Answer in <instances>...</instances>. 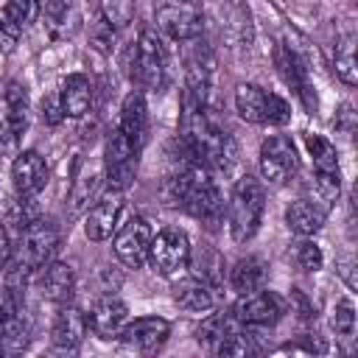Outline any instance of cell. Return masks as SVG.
<instances>
[{
  "label": "cell",
  "mask_w": 358,
  "mask_h": 358,
  "mask_svg": "<svg viewBox=\"0 0 358 358\" xmlns=\"http://www.w3.org/2000/svg\"><path fill=\"white\" fill-rule=\"evenodd\" d=\"M294 260H296V266H299L302 271H319L322 263H324V255H322V246H319L316 241L302 238V241L296 243V249H294Z\"/></svg>",
  "instance_id": "836d02e7"
},
{
  "label": "cell",
  "mask_w": 358,
  "mask_h": 358,
  "mask_svg": "<svg viewBox=\"0 0 358 358\" xmlns=\"http://www.w3.org/2000/svg\"><path fill=\"white\" fill-rule=\"evenodd\" d=\"M67 8H70V0H48V6H45L48 17H50L53 22H62L64 14H67Z\"/></svg>",
  "instance_id": "f35d334b"
},
{
  "label": "cell",
  "mask_w": 358,
  "mask_h": 358,
  "mask_svg": "<svg viewBox=\"0 0 358 358\" xmlns=\"http://www.w3.org/2000/svg\"><path fill=\"white\" fill-rule=\"evenodd\" d=\"M238 327H241V322H238L232 313H215V316H207V319L201 322V327L196 330V338H199V344H201L207 352L215 355V350L224 344V338H227L229 333H235Z\"/></svg>",
  "instance_id": "f546056e"
},
{
  "label": "cell",
  "mask_w": 358,
  "mask_h": 358,
  "mask_svg": "<svg viewBox=\"0 0 358 358\" xmlns=\"http://www.w3.org/2000/svg\"><path fill=\"white\" fill-rule=\"evenodd\" d=\"M305 145L313 159V182L324 204H333L341 193V168L336 145L322 134H305Z\"/></svg>",
  "instance_id": "9c48e42d"
},
{
  "label": "cell",
  "mask_w": 358,
  "mask_h": 358,
  "mask_svg": "<svg viewBox=\"0 0 358 358\" xmlns=\"http://www.w3.org/2000/svg\"><path fill=\"white\" fill-rule=\"evenodd\" d=\"M101 8H103V20L112 28H123L134 17V0H101Z\"/></svg>",
  "instance_id": "d590c367"
},
{
  "label": "cell",
  "mask_w": 358,
  "mask_h": 358,
  "mask_svg": "<svg viewBox=\"0 0 358 358\" xmlns=\"http://www.w3.org/2000/svg\"><path fill=\"white\" fill-rule=\"evenodd\" d=\"M173 302L182 310H187V313H207V310H213L215 296H213V288L204 280H199V277L190 274L187 280H182L173 288Z\"/></svg>",
  "instance_id": "83f0119b"
},
{
  "label": "cell",
  "mask_w": 358,
  "mask_h": 358,
  "mask_svg": "<svg viewBox=\"0 0 358 358\" xmlns=\"http://www.w3.org/2000/svg\"><path fill=\"white\" fill-rule=\"evenodd\" d=\"M333 67H336V76L347 84V87H355L358 81V67H355V36L352 34H344L336 45V53H333Z\"/></svg>",
  "instance_id": "1f68e13d"
},
{
  "label": "cell",
  "mask_w": 358,
  "mask_h": 358,
  "mask_svg": "<svg viewBox=\"0 0 358 358\" xmlns=\"http://www.w3.org/2000/svg\"><path fill=\"white\" fill-rule=\"evenodd\" d=\"M187 263H190L193 277L204 280L210 288H218V285L224 282V268H227V266H224V257H221V252L213 249L210 243H201L196 252H193V246H190Z\"/></svg>",
  "instance_id": "f1b7e54d"
},
{
  "label": "cell",
  "mask_w": 358,
  "mask_h": 358,
  "mask_svg": "<svg viewBox=\"0 0 358 358\" xmlns=\"http://www.w3.org/2000/svg\"><path fill=\"white\" fill-rule=\"evenodd\" d=\"M274 67H277L280 78H282V81L294 90V95L302 101V106H305L308 112H316L319 98H316L313 84H310V70H308L302 53H299L288 39L274 48Z\"/></svg>",
  "instance_id": "8fae6325"
},
{
  "label": "cell",
  "mask_w": 358,
  "mask_h": 358,
  "mask_svg": "<svg viewBox=\"0 0 358 358\" xmlns=\"http://www.w3.org/2000/svg\"><path fill=\"white\" fill-rule=\"evenodd\" d=\"M42 120H45L48 126H59V123L64 120V109H62L59 92L45 95V101H42Z\"/></svg>",
  "instance_id": "74e56055"
},
{
  "label": "cell",
  "mask_w": 358,
  "mask_h": 358,
  "mask_svg": "<svg viewBox=\"0 0 358 358\" xmlns=\"http://www.w3.org/2000/svg\"><path fill=\"white\" fill-rule=\"evenodd\" d=\"M285 224H288V229H291L294 235L310 238V235H316V232L322 229V224H324V210H322L319 204L308 201V199H296V201H291L288 210H285Z\"/></svg>",
  "instance_id": "4316f807"
},
{
  "label": "cell",
  "mask_w": 358,
  "mask_h": 358,
  "mask_svg": "<svg viewBox=\"0 0 358 358\" xmlns=\"http://www.w3.org/2000/svg\"><path fill=\"white\" fill-rule=\"evenodd\" d=\"M221 34L232 48H249L252 45V11L243 0H227L221 14Z\"/></svg>",
  "instance_id": "7402d4cb"
},
{
  "label": "cell",
  "mask_w": 358,
  "mask_h": 358,
  "mask_svg": "<svg viewBox=\"0 0 358 358\" xmlns=\"http://www.w3.org/2000/svg\"><path fill=\"white\" fill-rule=\"evenodd\" d=\"M59 243H62V229L53 218L36 215L34 221H28L20 229V243H17V252H14V260H11L8 285H25V280L36 268L50 263Z\"/></svg>",
  "instance_id": "3957f363"
},
{
  "label": "cell",
  "mask_w": 358,
  "mask_h": 358,
  "mask_svg": "<svg viewBox=\"0 0 358 358\" xmlns=\"http://www.w3.org/2000/svg\"><path fill=\"white\" fill-rule=\"evenodd\" d=\"M266 280H268V263H266L260 255H246V257H241V260L229 268V285H232V291H238V294L263 288Z\"/></svg>",
  "instance_id": "484cf974"
},
{
  "label": "cell",
  "mask_w": 358,
  "mask_h": 358,
  "mask_svg": "<svg viewBox=\"0 0 358 358\" xmlns=\"http://www.w3.org/2000/svg\"><path fill=\"white\" fill-rule=\"evenodd\" d=\"M338 274L347 280V285H350V288H355V277H352V257H341V263H338Z\"/></svg>",
  "instance_id": "60d3db41"
},
{
  "label": "cell",
  "mask_w": 358,
  "mask_h": 358,
  "mask_svg": "<svg viewBox=\"0 0 358 358\" xmlns=\"http://www.w3.org/2000/svg\"><path fill=\"white\" fill-rule=\"evenodd\" d=\"M84 333H87V316L67 305V308H59V313L53 316V327H50V344L56 352H76L78 344L84 341Z\"/></svg>",
  "instance_id": "44dd1931"
},
{
  "label": "cell",
  "mask_w": 358,
  "mask_h": 358,
  "mask_svg": "<svg viewBox=\"0 0 358 358\" xmlns=\"http://www.w3.org/2000/svg\"><path fill=\"white\" fill-rule=\"evenodd\" d=\"M101 179H103V168H84L78 173V179L73 182V190H70V210L73 213L90 210V204L101 193Z\"/></svg>",
  "instance_id": "4dcf8cb0"
},
{
  "label": "cell",
  "mask_w": 358,
  "mask_h": 358,
  "mask_svg": "<svg viewBox=\"0 0 358 358\" xmlns=\"http://www.w3.org/2000/svg\"><path fill=\"white\" fill-rule=\"evenodd\" d=\"M137 148H143L145 143V134H148V109H145V98L143 92L131 90L126 98H123V106H120V126H117Z\"/></svg>",
  "instance_id": "603a6c76"
},
{
  "label": "cell",
  "mask_w": 358,
  "mask_h": 358,
  "mask_svg": "<svg viewBox=\"0 0 358 358\" xmlns=\"http://www.w3.org/2000/svg\"><path fill=\"white\" fill-rule=\"evenodd\" d=\"M257 165H260V176L266 182H271V185L288 182L299 171V154H296L294 140L285 134H268L260 143Z\"/></svg>",
  "instance_id": "4fadbf2b"
},
{
  "label": "cell",
  "mask_w": 358,
  "mask_h": 358,
  "mask_svg": "<svg viewBox=\"0 0 358 358\" xmlns=\"http://www.w3.org/2000/svg\"><path fill=\"white\" fill-rule=\"evenodd\" d=\"M187 257H190V238L185 229L179 227H162L159 232L151 235V243H148V266L162 274V277H171L176 274L179 268L187 266Z\"/></svg>",
  "instance_id": "ba28073f"
},
{
  "label": "cell",
  "mask_w": 358,
  "mask_h": 358,
  "mask_svg": "<svg viewBox=\"0 0 358 358\" xmlns=\"http://www.w3.org/2000/svg\"><path fill=\"white\" fill-rule=\"evenodd\" d=\"M22 22L3 6L0 8V50H6V53H11L14 48H17V42H20V36H22Z\"/></svg>",
  "instance_id": "e575fe53"
},
{
  "label": "cell",
  "mask_w": 358,
  "mask_h": 358,
  "mask_svg": "<svg viewBox=\"0 0 358 358\" xmlns=\"http://www.w3.org/2000/svg\"><path fill=\"white\" fill-rule=\"evenodd\" d=\"M28 90L20 81H8L0 103V151H14L22 131L28 129Z\"/></svg>",
  "instance_id": "5bb4252c"
},
{
  "label": "cell",
  "mask_w": 358,
  "mask_h": 358,
  "mask_svg": "<svg viewBox=\"0 0 358 358\" xmlns=\"http://www.w3.org/2000/svg\"><path fill=\"white\" fill-rule=\"evenodd\" d=\"M241 324L246 327H271L282 319L285 313V302L274 294V291H263V288H255V291H246L235 299L232 310H229Z\"/></svg>",
  "instance_id": "9a60e30c"
},
{
  "label": "cell",
  "mask_w": 358,
  "mask_h": 358,
  "mask_svg": "<svg viewBox=\"0 0 358 358\" xmlns=\"http://www.w3.org/2000/svg\"><path fill=\"white\" fill-rule=\"evenodd\" d=\"M11 182L20 199H34L48 182V165L36 151H22L11 162Z\"/></svg>",
  "instance_id": "ffe728a7"
},
{
  "label": "cell",
  "mask_w": 358,
  "mask_h": 358,
  "mask_svg": "<svg viewBox=\"0 0 358 358\" xmlns=\"http://www.w3.org/2000/svg\"><path fill=\"white\" fill-rule=\"evenodd\" d=\"M120 213H123V193L120 190H112L109 196L98 199L87 210V215H84V235L90 241H106V238H112V232L117 229Z\"/></svg>",
  "instance_id": "ac0fdd59"
},
{
  "label": "cell",
  "mask_w": 358,
  "mask_h": 358,
  "mask_svg": "<svg viewBox=\"0 0 358 358\" xmlns=\"http://www.w3.org/2000/svg\"><path fill=\"white\" fill-rule=\"evenodd\" d=\"M277 3H282V0H277Z\"/></svg>",
  "instance_id": "b9f144b4"
},
{
  "label": "cell",
  "mask_w": 358,
  "mask_h": 358,
  "mask_svg": "<svg viewBox=\"0 0 358 358\" xmlns=\"http://www.w3.org/2000/svg\"><path fill=\"white\" fill-rule=\"evenodd\" d=\"M137 157H140V148L120 131L115 129L109 137H106V148H103V176L109 182L112 190H126L137 173Z\"/></svg>",
  "instance_id": "7c38bea8"
},
{
  "label": "cell",
  "mask_w": 358,
  "mask_h": 358,
  "mask_svg": "<svg viewBox=\"0 0 358 358\" xmlns=\"http://www.w3.org/2000/svg\"><path fill=\"white\" fill-rule=\"evenodd\" d=\"M59 101L64 109V117H84L92 106V84L84 73H73L62 81Z\"/></svg>",
  "instance_id": "d4e9b609"
},
{
  "label": "cell",
  "mask_w": 358,
  "mask_h": 358,
  "mask_svg": "<svg viewBox=\"0 0 358 358\" xmlns=\"http://www.w3.org/2000/svg\"><path fill=\"white\" fill-rule=\"evenodd\" d=\"M6 8H8L22 25H31V22L39 17V0H8Z\"/></svg>",
  "instance_id": "8d00e7d4"
},
{
  "label": "cell",
  "mask_w": 358,
  "mask_h": 358,
  "mask_svg": "<svg viewBox=\"0 0 358 358\" xmlns=\"http://www.w3.org/2000/svg\"><path fill=\"white\" fill-rule=\"evenodd\" d=\"M179 143L185 157L207 165L210 171L229 173L238 162V148L232 134L218 123L210 112V103L196 98L193 92H182V115H179Z\"/></svg>",
  "instance_id": "6da1fadb"
},
{
  "label": "cell",
  "mask_w": 358,
  "mask_h": 358,
  "mask_svg": "<svg viewBox=\"0 0 358 358\" xmlns=\"http://www.w3.org/2000/svg\"><path fill=\"white\" fill-rule=\"evenodd\" d=\"M22 285H8L6 296L0 299V355L20 352L28 344L31 322L22 302Z\"/></svg>",
  "instance_id": "30bf717a"
},
{
  "label": "cell",
  "mask_w": 358,
  "mask_h": 358,
  "mask_svg": "<svg viewBox=\"0 0 358 358\" xmlns=\"http://www.w3.org/2000/svg\"><path fill=\"white\" fill-rule=\"evenodd\" d=\"M330 327H333L336 338H341V341H350L355 336V305H352V299L344 296V299H338L333 305Z\"/></svg>",
  "instance_id": "d6a6232c"
},
{
  "label": "cell",
  "mask_w": 358,
  "mask_h": 358,
  "mask_svg": "<svg viewBox=\"0 0 358 358\" xmlns=\"http://www.w3.org/2000/svg\"><path fill=\"white\" fill-rule=\"evenodd\" d=\"M129 319V305L112 294L95 299V305L87 313V330H92L98 338H115L120 327Z\"/></svg>",
  "instance_id": "d6986e66"
},
{
  "label": "cell",
  "mask_w": 358,
  "mask_h": 358,
  "mask_svg": "<svg viewBox=\"0 0 358 358\" xmlns=\"http://www.w3.org/2000/svg\"><path fill=\"white\" fill-rule=\"evenodd\" d=\"M263 210H266V190L263 182L243 173L229 196V207H227V218H229V235L232 241L243 243L249 238H255V232L260 229L263 221Z\"/></svg>",
  "instance_id": "277c9868"
},
{
  "label": "cell",
  "mask_w": 358,
  "mask_h": 358,
  "mask_svg": "<svg viewBox=\"0 0 358 358\" xmlns=\"http://www.w3.org/2000/svg\"><path fill=\"white\" fill-rule=\"evenodd\" d=\"M151 235L154 229L148 227L145 218L134 215L129 218L117 232H115V255L123 266L129 268H140L145 260H148V243H151Z\"/></svg>",
  "instance_id": "2e32d148"
},
{
  "label": "cell",
  "mask_w": 358,
  "mask_h": 358,
  "mask_svg": "<svg viewBox=\"0 0 358 358\" xmlns=\"http://www.w3.org/2000/svg\"><path fill=\"white\" fill-rule=\"evenodd\" d=\"M235 109L246 123H255V126H285L291 120V106L280 95L257 84L235 87Z\"/></svg>",
  "instance_id": "8992f818"
},
{
  "label": "cell",
  "mask_w": 358,
  "mask_h": 358,
  "mask_svg": "<svg viewBox=\"0 0 358 358\" xmlns=\"http://www.w3.org/2000/svg\"><path fill=\"white\" fill-rule=\"evenodd\" d=\"M168 204L185 210L204 227H218L224 221V196L213 171L196 159H187L165 182Z\"/></svg>",
  "instance_id": "7a4b0ae2"
},
{
  "label": "cell",
  "mask_w": 358,
  "mask_h": 358,
  "mask_svg": "<svg viewBox=\"0 0 358 358\" xmlns=\"http://www.w3.org/2000/svg\"><path fill=\"white\" fill-rule=\"evenodd\" d=\"M157 28L176 39V42H190L204 34V11L193 0H165L154 11Z\"/></svg>",
  "instance_id": "52a82bcc"
},
{
  "label": "cell",
  "mask_w": 358,
  "mask_h": 358,
  "mask_svg": "<svg viewBox=\"0 0 358 358\" xmlns=\"http://www.w3.org/2000/svg\"><path fill=\"white\" fill-rule=\"evenodd\" d=\"M76 288V271L70 263H45L39 274V294L50 302H64L70 299Z\"/></svg>",
  "instance_id": "cb8c5ba5"
},
{
  "label": "cell",
  "mask_w": 358,
  "mask_h": 358,
  "mask_svg": "<svg viewBox=\"0 0 358 358\" xmlns=\"http://www.w3.org/2000/svg\"><path fill=\"white\" fill-rule=\"evenodd\" d=\"M168 333H171V324L162 316H140L134 322L126 319V324L120 327L117 338L126 347H134L137 352H157L165 344Z\"/></svg>",
  "instance_id": "e0dca14e"
},
{
  "label": "cell",
  "mask_w": 358,
  "mask_h": 358,
  "mask_svg": "<svg viewBox=\"0 0 358 358\" xmlns=\"http://www.w3.org/2000/svg\"><path fill=\"white\" fill-rule=\"evenodd\" d=\"M129 76L131 81H137L143 90H154L159 92L168 81V56L165 48L159 42V36L154 31H140L134 48H131V62H129Z\"/></svg>",
  "instance_id": "5b68a950"
},
{
  "label": "cell",
  "mask_w": 358,
  "mask_h": 358,
  "mask_svg": "<svg viewBox=\"0 0 358 358\" xmlns=\"http://www.w3.org/2000/svg\"><path fill=\"white\" fill-rule=\"evenodd\" d=\"M8 260H11V238H8L6 227L0 224V271L8 266Z\"/></svg>",
  "instance_id": "ab89813d"
}]
</instances>
